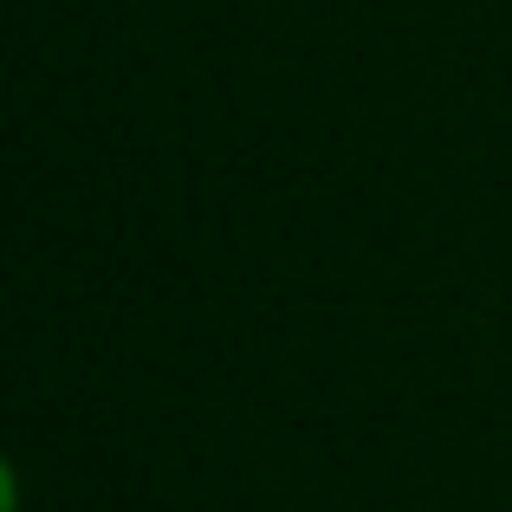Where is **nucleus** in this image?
Returning a JSON list of instances; mask_svg holds the SVG:
<instances>
[]
</instances>
